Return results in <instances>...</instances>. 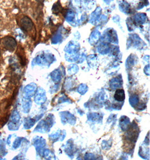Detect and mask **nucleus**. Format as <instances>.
<instances>
[{"instance_id": "1", "label": "nucleus", "mask_w": 150, "mask_h": 160, "mask_svg": "<svg viewBox=\"0 0 150 160\" xmlns=\"http://www.w3.org/2000/svg\"><path fill=\"white\" fill-rule=\"evenodd\" d=\"M17 22L18 24L24 32L30 34H33V31L35 32L34 31V27L33 22H32L31 19L28 17L22 15H20L17 18Z\"/></svg>"}, {"instance_id": "2", "label": "nucleus", "mask_w": 150, "mask_h": 160, "mask_svg": "<svg viewBox=\"0 0 150 160\" xmlns=\"http://www.w3.org/2000/svg\"><path fill=\"white\" fill-rule=\"evenodd\" d=\"M127 132L125 134V140L132 144H135L139 135V128L137 125L133 122L128 128Z\"/></svg>"}, {"instance_id": "3", "label": "nucleus", "mask_w": 150, "mask_h": 160, "mask_svg": "<svg viewBox=\"0 0 150 160\" xmlns=\"http://www.w3.org/2000/svg\"><path fill=\"white\" fill-rule=\"evenodd\" d=\"M16 40L10 36H6L0 39V46L4 50L13 52L17 47Z\"/></svg>"}, {"instance_id": "4", "label": "nucleus", "mask_w": 150, "mask_h": 160, "mask_svg": "<svg viewBox=\"0 0 150 160\" xmlns=\"http://www.w3.org/2000/svg\"><path fill=\"white\" fill-rule=\"evenodd\" d=\"M55 124V118L52 114H49L45 120H43L40 123L41 132H49L51 128L52 127L53 125Z\"/></svg>"}, {"instance_id": "5", "label": "nucleus", "mask_w": 150, "mask_h": 160, "mask_svg": "<svg viewBox=\"0 0 150 160\" xmlns=\"http://www.w3.org/2000/svg\"><path fill=\"white\" fill-rule=\"evenodd\" d=\"M59 115L61 118V122L64 125L67 124V123L74 125L76 122V118L74 115L68 111H64L59 113Z\"/></svg>"}, {"instance_id": "6", "label": "nucleus", "mask_w": 150, "mask_h": 160, "mask_svg": "<svg viewBox=\"0 0 150 160\" xmlns=\"http://www.w3.org/2000/svg\"><path fill=\"white\" fill-rule=\"evenodd\" d=\"M66 137V132L65 130L61 131V130H58L56 132L49 135V138L53 143H55L58 141H62Z\"/></svg>"}, {"instance_id": "7", "label": "nucleus", "mask_w": 150, "mask_h": 160, "mask_svg": "<svg viewBox=\"0 0 150 160\" xmlns=\"http://www.w3.org/2000/svg\"><path fill=\"white\" fill-rule=\"evenodd\" d=\"M122 83H123V80H122V77L120 75V77L118 76L117 77L114 78L110 80L109 82V85L111 89L115 90L122 87Z\"/></svg>"}, {"instance_id": "8", "label": "nucleus", "mask_w": 150, "mask_h": 160, "mask_svg": "<svg viewBox=\"0 0 150 160\" xmlns=\"http://www.w3.org/2000/svg\"><path fill=\"white\" fill-rule=\"evenodd\" d=\"M131 124L130 120L127 116H122L119 120V126L122 130H127Z\"/></svg>"}, {"instance_id": "9", "label": "nucleus", "mask_w": 150, "mask_h": 160, "mask_svg": "<svg viewBox=\"0 0 150 160\" xmlns=\"http://www.w3.org/2000/svg\"><path fill=\"white\" fill-rule=\"evenodd\" d=\"M103 116L98 113H91L87 115V119L89 122L100 123L102 121Z\"/></svg>"}, {"instance_id": "10", "label": "nucleus", "mask_w": 150, "mask_h": 160, "mask_svg": "<svg viewBox=\"0 0 150 160\" xmlns=\"http://www.w3.org/2000/svg\"><path fill=\"white\" fill-rule=\"evenodd\" d=\"M62 72H61V70L60 69H56L55 70L53 71L51 74V78L52 79V80L56 83H60V82L61 81V78H62Z\"/></svg>"}, {"instance_id": "11", "label": "nucleus", "mask_w": 150, "mask_h": 160, "mask_svg": "<svg viewBox=\"0 0 150 160\" xmlns=\"http://www.w3.org/2000/svg\"><path fill=\"white\" fill-rule=\"evenodd\" d=\"M114 99L118 102H122L125 98V92L122 89H117L114 94Z\"/></svg>"}, {"instance_id": "12", "label": "nucleus", "mask_w": 150, "mask_h": 160, "mask_svg": "<svg viewBox=\"0 0 150 160\" xmlns=\"http://www.w3.org/2000/svg\"><path fill=\"white\" fill-rule=\"evenodd\" d=\"M73 143L72 140H70L67 142V144L65 147V152L69 157L72 158L74 156L73 153Z\"/></svg>"}, {"instance_id": "13", "label": "nucleus", "mask_w": 150, "mask_h": 160, "mask_svg": "<svg viewBox=\"0 0 150 160\" xmlns=\"http://www.w3.org/2000/svg\"><path fill=\"white\" fill-rule=\"evenodd\" d=\"M18 57L19 58L20 60V64L22 66H25L26 65V58H25V53L24 52V50L22 47H19L18 48V51L17 52Z\"/></svg>"}, {"instance_id": "14", "label": "nucleus", "mask_w": 150, "mask_h": 160, "mask_svg": "<svg viewBox=\"0 0 150 160\" xmlns=\"http://www.w3.org/2000/svg\"><path fill=\"white\" fill-rule=\"evenodd\" d=\"M129 103L132 107L136 108L137 105L138 104L139 101V97L137 94H133L129 98Z\"/></svg>"}, {"instance_id": "15", "label": "nucleus", "mask_w": 150, "mask_h": 160, "mask_svg": "<svg viewBox=\"0 0 150 160\" xmlns=\"http://www.w3.org/2000/svg\"><path fill=\"white\" fill-rule=\"evenodd\" d=\"M88 88L86 84H81L78 87L77 92L81 95H84L88 91Z\"/></svg>"}, {"instance_id": "16", "label": "nucleus", "mask_w": 150, "mask_h": 160, "mask_svg": "<svg viewBox=\"0 0 150 160\" xmlns=\"http://www.w3.org/2000/svg\"><path fill=\"white\" fill-rule=\"evenodd\" d=\"M37 103L38 102L40 104H42L43 103L46 101V96L45 94V92L43 89L42 90V93L41 94H39L38 95V96L37 97Z\"/></svg>"}, {"instance_id": "17", "label": "nucleus", "mask_w": 150, "mask_h": 160, "mask_svg": "<svg viewBox=\"0 0 150 160\" xmlns=\"http://www.w3.org/2000/svg\"><path fill=\"white\" fill-rule=\"evenodd\" d=\"M79 70V68L78 66L75 65H72L71 66H70L68 68V74L70 75H75L78 72Z\"/></svg>"}, {"instance_id": "18", "label": "nucleus", "mask_w": 150, "mask_h": 160, "mask_svg": "<svg viewBox=\"0 0 150 160\" xmlns=\"http://www.w3.org/2000/svg\"><path fill=\"white\" fill-rule=\"evenodd\" d=\"M44 156L48 160L51 159H56V156L52 152H51L49 149L45 150L44 152Z\"/></svg>"}, {"instance_id": "19", "label": "nucleus", "mask_w": 150, "mask_h": 160, "mask_svg": "<svg viewBox=\"0 0 150 160\" xmlns=\"http://www.w3.org/2000/svg\"><path fill=\"white\" fill-rule=\"evenodd\" d=\"M105 97L106 94L105 93H103V92L100 93V94L98 96V98H97L98 102L100 104L105 102Z\"/></svg>"}, {"instance_id": "20", "label": "nucleus", "mask_w": 150, "mask_h": 160, "mask_svg": "<svg viewBox=\"0 0 150 160\" xmlns=\"http://www.w3.org/2000/svg\"><path fill=\"white\" fill-rule=\"evenodd\" d=\"M65 102H68V103H72V101L70 99V98H68L66 96H63L60 97L58 100V103H65Z\"/></svg>"}, {"instance_id": "21", "label": "nucleus", "mask_w": 150, "mask_h": 160, "mask_svg": "<svg viewBox=\"0 0 150 160\" xmlns=\"http://www.w3.org/2000/svg\"><path fill=\"white\" fill-rule=\"evenodd\" d=\"M84 159L85 160H96V158L93 154L89 153H86L84 156Z\"/></svg>"}, {"instance_id": "22", "label": "nucleus", "mask_w": 150, "mask_h": 160, "mask_svg": "<svg viewBox=\"0 0 150 160\" xmlns=\"http://www.w3.org/2000/svg\"><path fill=\"white\" fill-rule=\"evenodd\" d=\"M109 142H110V141H103V142L102 143V146H103L102 147L103 149H108L110 148L111 145L110 146V144H109Z\"/></svg>"}, {"instance_id": "23", "label": "nucleus", "mask_w": 150, "mask_h": 160, "mask_svg": "<svg viewBox=\"0 0 150 160\" xmlns=\"http://www.w3.org/2000/svg\"><path fill=\"white\" fill-rule=\"evenodd\" d=\"M136 108H137V109L139 110L142 111L145 110V108H146V105H145V104H144V103H140V104L138 103V105H137Z\"/></svg>"}, {"instance_id": "24", "label": "nucleus", "mask_w": 150, "mask_h": 160, "mask_svg": "<svg viewBox=\"0 0 150 160\" xmlns=\"http://www.w3.org/2000/svg\"><path fill=\"white\" fill-rule=\"evenodd\" d=\"M144 71H145V74L148 75V76L150 75V69H149V65H148V66L145 67Z\"/></svg>"}, {"instance_id": "25", "label": "nucleus", "mask_w": 150, "mask_h": 160, "mask_svg": "<svg viewBox=\"0 0 150 160\" xmlns=\"http://www.w3.org/2000/svg\"><path fill=\"white\" fill-rule=\"evenodd\" d=\"M0 55H1V51H0Z\"/></svg>"}]
</instances>
